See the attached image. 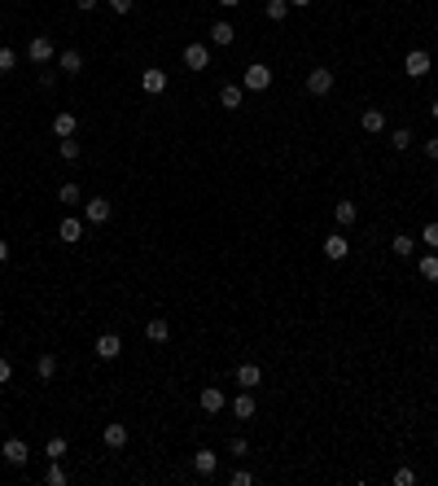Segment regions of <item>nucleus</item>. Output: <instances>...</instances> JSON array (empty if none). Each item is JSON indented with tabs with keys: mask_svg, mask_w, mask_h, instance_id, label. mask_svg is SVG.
<instances>
[{
	"mask_svg": "<svg viewBox=\"0 0 438 486\" xmlns=\"http://www.w3.org/2000/svg\"><path fill=\"white\" fill-rule=\"evenodd\" d=\"M241 88L245 92H267L272 88V66L250 62V66H245V75H241Z\"/></svg>",
	"mask_w": 438,
	"mask_h": 486,
	"instance_id": "1",
	"label": "nucleus"
},
{
	"mask_svg": "<svg viewBox=\"0 0 438 486\" xmlns=\"http://www.w3.org/2000/svg\"><path fill=\"white\" fill-rule=\"evenodd\" d=\"M27 57L35 66H49L53 57H57V44L49 40V35H31V44H27Z\"/></svg>",
	"mask_w": 438,
	"mask_h": 486,
	"instance_id": "2",
	"label": "nucleus"
},
{
	"mask_svg": "<svg viewBox=\"0 0 438 486\" xmlns=\"http://www.w3.org/2000/svg\"><path fill=\"white\" fill-rule=\"evenodd\" d=\"M167 84H171V75H167V70H158V66L140 70V88H145L149 97H162V92H167Z\"/></svg>",
	"mask_w": 438,
	"mask_h": 486,
	"instance_id": "3",
	"label": "nucleus"
},
{
	"mask_svg": "<svg viewBox=\"0 0 438 486\" xmlns=\"http://www.w3.org/2000/svg\"><path fill=\"white\" fill-rule=\"evenodd\" d=\"M307 92H311V97H329V92H333V70L316 66L311 75H307Z\"/></svg>",
	"mask_w": 438,
	"mask_h": 486,
	"instance_id": "4",
	"label": "nucleus"
},
{
	"mask_svg": "<svg viewBox=\"0 0 438 486\" xmlns=\"http://www.w3.org/2000/svg\"><path fill=\"white\" fill-rule=\"evenodd\" d=\"M110 215H114L110 197H88V206H84V223H110Z\"/></svg>",
	"mask_w": 438,
	"mask_h": 486,
	"instance_id": "5",
	"label": "nucleus"
},
{
	"mask_svg": "<svg viewBox=\"0 0 438 486\" xmlns=\"http://www.w3.org/2000/svg\"><path fill=\"white\" fill-rule=\"evenodd\" d=\"M404 75H408V79L430 75V53H425V49H412V53L404 57Z\"/></svg>",
	"mask_w": 438,
	"mask_h": 486,
	"instance_id": "6",
	"label": "nucleus"
},
{
	"mask_svg": "<svg viewBox=\"0 0 438 486\" xmlns=\"http://www.w3.org/2000/svg\"><path fill=\"white\" fill-rule=\"evenodd\" d=\"M347 254H351V241H347V232H329V236H325V258H333V263H342Z\"/></svg>",
	"mask_w": 438,
	"mask_h": 486,
	"instance_id": "7",
	"label": "nucleus"
},
{
	"mask_svg": "<svg viewBox=\"0 0 438 486\" xmlns=\"http://www.w3.org/2000/svg\"><path fill=\"white\" fill-rule=\"evenodd\" d=\"M118 355H123V338H118V333H101L97 338V360L110 364V360H118Z\"/></svg>",
	"mask_w": 438,
	"mask_h": 486,
	"instance_id": "8",
	"label": "nucleus"
},
{
	"mask_svg": "<svg viewBox=\"0 0 438 486\" xmlns=\"http://www.w3.org/2000/svg\"><path fill=\"white\" fill-rule=\"evenodd\" d=\"M0 456H5V460H9V465H14V469H22V465H27V460H31V452H27V443H22V438H9V443L0 447Z\"/></svg>",
	"mask_w": 438,
	"mask_h": 486,
	"instance_id": "9",
	"label": "nucleus"
},
{
	"mask_svg": "<svg viewBox=\"0 0 438 486\" xmlns=\"http://www.w3.org/2000/svg\"><path fill=\"white\" fill-rule=\"evenodd\" d=\"M101 438H105V447H110V452H123V447H127V425H123V421H110V425L101 430Z\"/></svg>",
	"mask_w": 438,
	"mask_h": 486,
	"instance_id": "10",
	"label": "nucleus"
},
{
	"mask_svg": "<svg viewBox=\"0 0 438 486\" xmlns=\"http://www.w3.org/2000/svg\"><path fill=\"white\" fill-rule=\"evenodd\" d=\"M57 236H62L66 245H79V236H84V219H79V215H66L62 223H57Z\"/></svg>",
	"mask_w": 438,
	"mask_h": 486,
	"instance_id": "11",
	"label": "nucleus"
},
{
	"mask_svg": "<svg viewBox=\"0 0 438 486\" xmlns=\"http://www.w3.org/2000/svg\"><path fill=\"white\" fill-rule=\"evenodd\" d=\"M184 66L188 70H206L210 66V49L206 44H184Z\"/></svg>",
	"mask_w": 438,
	"mask_h": 486,
	"instance_id": "12",
	"label": "nucleus"
},
{
	"mask_svg": "<svg viewBox=\"0 0 438 486\" xmlns=\"http://www.w3.org/2000/svg\"><path fill=\"white\" fill-rule=\"evenodd\" d=\"M171 338V324L162 316H149V324H145V342H153V346H162V342Z\"/></svg>",
	"mask_w": 438,
	"mask_h": 486,
	"instance_id": "13",
	"label": "nucleus"
},
{
	"mask_svg": "<svg viewBox=\"0 0 438 486\" xmlns=\"http://www.w3.org/2000/svg\"><path fill=\"white\" fill-rule=\"evenodd\" d=\"M57 70H62V75H79V70H84V53H79V49H62V53H57Z\"/></svg>",
	"mask_w": 438,
	"mask_h": 486,
	"instance_id": "14",
	"label": "nucleus"
},
{
	"mask_svg": "<svg viewBox=\"0 0 438 486\" xmlns=\"http://www.w3.org/2000/svg\"><path fill=\"white\" fill-rule=\"evenodd\" d=\"M333 219H338V228H355V219H360V206H355L351 197H342L338 206H333Z\"/></svg>",
	"mask_w": 438,
	"mask_h": 486,
	"instance_id": "15",
	"label": "nucleus"
},
{
	"mask_svg": "<svg viewBox=\"0 0 438 486\" xmlns=\"http://www.w3.org/2000/svg\"><path fill=\"white\" fill-rule=\"evenodd\" d=\"M193 469L202 473V478H210V473L219 469V452H210V447H202V452H193Z\"/></svg>",
	"mask_w": 438,
	"mask_h": 486,
	"instance_id": "16",
	"label": "nucleus"
},
{
	"mask_svg": "<svg viewBox=\"0 0 438 486\" xmlns=\"http://www.w3.org/2000/svg\"><path fill=\"white\" fill-rule=\"evenodd\" d=\"M237 386H241V390L263 386V368H259V364H241V368H237Z\"/></svg>",
	"mask_w": 438,
	"mask_h": 486,
	"instance_id": "17",
	"label": "nucleus"
},
{
	"mask_svg": "<svg viewBox=\"0 0 438 486\" xmlns=\"http://www.w3.org/2000/svg\"><path fill=\"white\" fill-rule=\"evenodd\" d=\"M241 101H245V88L241 84H223L219 88V105H223V110H241Z\"/></svg>",
	"mask_w": 438,
	"mask_h": 486,
	"instance_id": "18",
	"label": "nucleus"
},
{
	"mask_svg": "<svg viewBox=\"0 0 438 486\" xmlns=\"http://www.w3.org/2000/svg\"><path fill=\"white\" fill-rule=\"evenodd\" d=\"M232 417L237 421H250L254 417V390H241V395L232 399Z\"/></svg>",
	"mask_w": 438,
	"mask_h": 486,
	"instance_id": "19",
	"label": "nucleus"
},
{
	"mask_svg": "<svg viewBox=\"0 0 438 486\" xmlns=\"http://www.w3.org/2000/svg\"><path fill=\"white\" fill-rule=\"evenodd\" d=\"M197 403H202V412H210V417H215V412H223V403H228V399H223V390H219V386H206Z\"/></svg>",
	"mask_w": 438,
	"mask_h": 486,
	"instance_id": "20",
	"label": "nucleus"
},
{
	"mask_svg": "<svg viewBox=\"0 0 438 486\" xmlns=\"http://www.w3.org/2000/svg\"><path fill=\"white\" fill-rule=\"evenodd\" d=\"M360 127H364V132H369V136H377V132H382V127H386V114L377 110V105H369V110L360 114Z\"/></svg>",
	"mask_w": 438,
	"mask_h": 486,
	"instance_id": "21",
	"label": "nucleus"
},
{
	"mask_svg": "<svg viewBox=\"0 0 438 486\" xmlns=\"http://www.w3.org/2000/svg\"><path fill=\"white\" fill-rule=\"evenodd\" d=\"M232 40H237V27H232V22H215V27H210V44H219V49H228Z\"/></svg>",
	"mask_w": 438,
	"mask_h": 486,
	"instance_id": "22",
	"label": "nucleus"
},
{
	"mask_svg": "<svg viewBox=\"0 0 438 486\" xmlns=\"http://www.w3.org/2000/svg\"><path fill=\"white\" fill-rule=\"evenodd\" d=\"M35 377H40V382H53V377H57V355L44 351L40 360H35Z\"/></svg>",
	"mask_w": 438,
	"mask_h": 486,
	"instance_id": "23",
	"label": "nucleus"
},
{
	"mask_svg": "<svg viewBox=\"0 0 438 486\" xmlns=\"http://www.w3.org/2000/svg\"><path fill=\"white\" fill-rule=\"evenodd\" d=\"M75 132H79V118H75V114H57V118H53V136L66 140V136H75Z\"/></svg>",
	"mask_w": 438,
	"mask_h": 486,
	"instance_id": "24",
	"label": "nucleus"
},
{
	"mask_svg": "<svg viewBox=\"0 0 438 486\" xmlns=\"http://www.w3.org/2000/svg\"><path fill=\"white\" fill-rule=\"evenodd\" d=\"M417 267H421V276H425V280H430V285H434V280H438V254H434V250H430V254H425V258H421V263H417Z\"/></svg>",
	"mask_w": 438,
	"mask_h": 486,
	"instance_id": "25",
	"label": "nucleus"
},
{
	"mask_svg": "<svg viewBox=\"0 0 438 486\" xmlns=\"http://www.w3.org/2000/svg\"><path fill=\"white\" fill-rule=\"evenodd\" d=\"M395 254H399V258H412V254H417V241L399 232V236H395Z\"/></svg>",
	"mask_w": 438,
	"mask_h": 486,
	"instance_id": "26",
	"label": "nucleus"
},
{
	"mask_svg": "<svg viewBox=\"0 0 438 486\" xmlns=\"http://www.w3.org/2000/svg\"><path fill=\"white\" fill-rule=\"evenodd\" d=\"M57 197H62V206H75V201H79V184H75V180H66L62 188H57Z\"/></svg>",
	"mask_w": 438,
	"mask_h": 486,
	"instance_id": "27",
	"label": "nucleus"
},
{
	"mask_svg": "<svg viewBox=\"0 0 438 486\" xmlns=\"http://www.w3.org/2000/svg\"><path fill=\"white\" fill-rule=\"evenodd\" d=\"M285 14H289V0H267V18L272 22H281Z\"/></svg>",
	"mask_w": 438,
	"mask_h": 486,
	"instance_id": "28",
	"label": "nucleus"
},
{
	"mask_svg": "<svg viewBox=\"0 0 438 486\" xmlns=\"http://www.w3.org/2000/svg\"><path fill=\"white\" fill-rule=\"evenodd\" d=\"M44 456H49V460H62V456H66V438H49V447H44Z\"/></svg>",
	"mask_w": 438,
	"mask_h": 486,
	"instance_id": "29",
	"label": "nucleus"
},
{
	"mask_svg": "<svg viewBox=\"0 0 438 486\" xmlns=\"http://www.w3.org/2000/svg\"><path fill=\"white\" fill-rule=\"evenodd\" d=\"M421 245H430V250H438V223H425V228H421Z\"/></svg>",
	"mask_w": 438,
	"mask_h": 486,
	"instance_id": "30",
	"label": "nucleus"
},
{
	"mask_svg": "<svg viewBox=\"0 0 438 486\" xmlns=\"http://www.w3.org/2000/svg\"><path fill=\"white\" fill-rule=\"evenodd\" d=\"M390 145H395V149H408V145H412V132H408V127H395V136H390Z\"/></svg>",
	"mask_w": 438,
	"mask_h": 486,
	"instance_id": "31",
	"label": "nucleus"
},
{
	"mask_svg": "<svg viewBox=\"0 0 438 486\" xmlns=\"http://www.w3.org/2000/svg\"><path fill=\"white\" fill-rule=\"evenodd\" d=\"M62 158H66V162H75V158H79V140H75V136H66V140H62Z\"/></svg>",
	"mask_w": 438,
	"mask_h": 486,
	"instance_id": "32",
	"label": "nucleus"
},
{
	"mask_svg": "<svg viewBox=\"0 0 438 486\" xmlns=\"http://www.w3.org/2000/svg\"><path fill=\"white\" fill-rule=\"evenodd\" d=\"M18 66V53L14 49H0V70H5V75H9V70H14Z\"/></svg>",
	"mask_w": 438,
	"mask_h": 486,
	"instance_id": "33",
	"label": "nucleus"
},
{
	"mask_svg": "<svg viewBox=\"0 0 438 486\" xmlns=\"http://www.w3.org/2000/svg\"><path fill=\"white\" fill-rule=\"evenodd\" d=\"M49 486H66V469L53 460V469H49Z\"/></svg>",
	"mask_w": 438,
	"mask_h": 486,
	"instance_id": "34",
	"label": "nucleus"
},
{
	"mask_svg": "<svg viewBox=\"0 0 438 486\" xmlns=\"http://www.w3.org/2000/svg\"><path fill=\"white\" fill-rule=\"evenodd\" d=\"M53 84H57V70H49V66H40V88H44V92H49Z\"/></svg>",
	"mask_w": 438,
	"mask_h": 486,
	"instance_id": "35",
	"label": "nucleus"
},
{
	"mask_svg": "<svg viewBox=\"0 0 438 486\" xmlns=\"http://www.w3.org/2000/svg\"><path fill=\"white\" fill-rule=\"evenodd\" d=\"M228 482H232V486H250V482H254V473H250V469H237Z\"/></svg>",
	"mask_w": 438,
	"mask_h": 486,
	"instance_id": "36",
	"label": "nucleus"
},
{
	"mask_svg": "<svg viewBox=\"0 0 438 486\" xmlns=\"http://www.w3.org/2000/svg\"><path fill=\"white\" fill-rule=\"evenodd\" d=\"M245 452H250V443H245V438H232V443H228V456H245Z\"/></svg>",
	"mask_w": 438,
	"mask_h": 486,
	"instance_id": "37",
	"label": "nucleus"
},
{
	"mask_svg": "<svg viewBox=\"0 0 438 486\" xmlns=\"http://www.w3.org/2000/svg\"><path fill=\"white\" fill-rule=\"evenodd\" d=\"M395 482L399 486H412V482H417V473H412V469H395Z\"/></svg>",
	"mask_w": 438,
	"mask_h": 486,
	"instance_id": "38",
	"label": "nucleus"
},
{
	"mask_svg": "<svg viewBox=\"0 0 438 486\" xmlns=\"http://www.w3.org/2000/svg\"><path fill=\"white\" fill-rule=\"evenodd\" d=\"M110 9H114V14H132L136 0H110Z\"/></svg>",
	"mask_w": 438,
	"mask_h": 486,
	"instance_id": "39",
	"label": "nucleus"
},
{
	"mask_svg": "<svg viewBox=\"0 0 438 486\" xmlns=\"http://www.w3.org/2000/svg\"><path fill=\"white\" fill-rule=\"evenodd\" d=\"M9 377H14V364H9L5 355H0V386H9Z\"/></svg>",
	"mask_w": 438,
	"mask_h": 486,
	"instance_id": "40",
	"label": "nucleus"
},
{
	"mask_svg": "<svg viewBox=\"0 0 438 486\" xmlns=\"http://www.w3.org/2000/svg\"><path fill=\"white\" fill-rule=\"evenodd\" d=\"M425 158H434V162H438V136L425 140Z\"/></svg>",
	"mask_w": 438,
	"mask_h": 486,
	"instance_id": "41",
	"label": "nucleus"
},
{
	"mask_svg": "<svg viewBox=\"0 0 438 486\" xmlns=\"http://www.w3.org/2000/svg\"><path fill=\"white\" fill-rule=\"evenodd\" d=\"M0 263H9V241L0 236Z\"/></svg>",
	"mask_w": 438,
	"mask_h": 486,
	"instance_id": "42",
	"label": "nucleus"
},
{
	"mask_svg": "<svg viewBox=\"0 0 438 486\" xmlns=\"http://www.w3.org/2000/svg\"><path fill=\"white\" fill-rule=\"evenodd\" d=\"M75 5H79V9H84V14H88V9H97L101 0H75Z\"/></svg>",
	"mask_w": 438,
	"mask_h": 486,
	"instance_id": "43",
	"label": "nucleus"
},
{
	"mask_svg": "<svg viewBox=\"0 0 438 486\" xmlns=\"http://www.w3.org/2000/svg\"><path fill=\"white\" fill-rule=\"evenodd\" d=\"M219 5H223V9H237V5H241V0H219Z\"/></svg>",
	"mask_w": 438,
	"mask_h": 486,
	"instance_id": "44",
	"label": "nucleus"
},
{
	"mask_svg": "<svg viewBox=\"0 0 438 486\" xmlns=\"http://www.w3.org/2000/svg\"><path fill=\"white\" fill-rule=\"evenodd\" d=\"M289 5H294V9H307V5H311V0H289Z\"/></svg>",
	"mask_w": 438,
	"mask_h": 486,
	"instance_id": "45",
	"label": "nucleus"
},
{
	"mask_svg": "<svg viewBox=\"0 0 438 486\" xmlns=\"http://www.w3.org/2000/svg\"><path fill=\"white\" fill-rule=\"evenodd\" d=\"M430 114H434V118H438V97H434V105H430Z\"/></svg>",
	"mask_w": 438,
	"mask_h": 486,
	"instance_id": "46",
	"label": "nucleus"
},
{
	"mask_svg": "<svg viewBox=\"0 0 438 486\" xmlns=\"http://www.w3.org/2000/svg\"><path fill=\"white\" fill-rule=\"evenodd\" d=\"M434 438H438V430H434Z\"/></svg>",
	"mask_w": 438,
	"mask_h": 486,
	"instance_id": "47",
	"label": "nucleus"
}]
</instances>
